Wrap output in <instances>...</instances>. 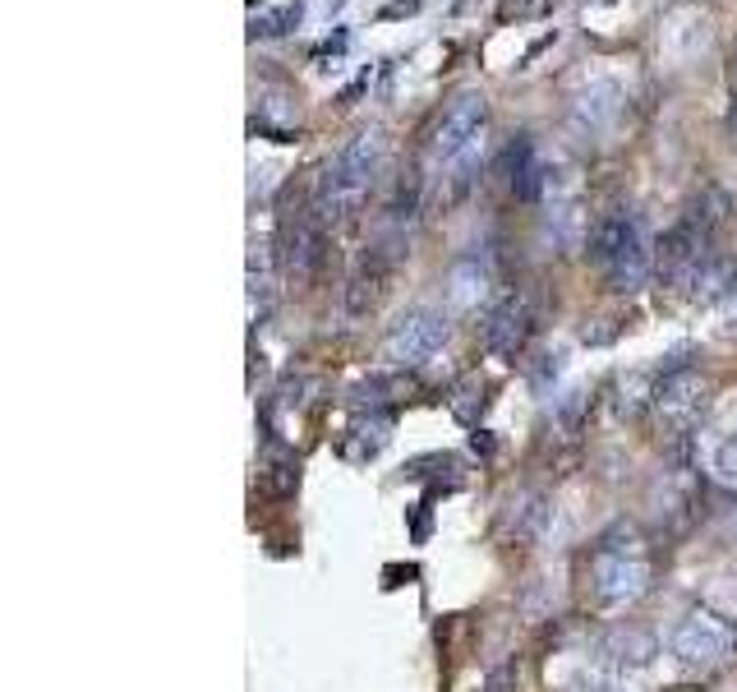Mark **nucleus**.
<instances>
[{
  "label": "nucleus",
  "mask_w": 737,
  "mask_h": 692,
  "mask_svg": "<svg viewBox=\"0 0 737 692\" xmlns=\"http://www.w3.org/2000/svg\"><path fill=\"white\" fill-rule=\"evenodd\" d=\"M383 158H387L383 125H364V130H355L319 167V175H313V190H309L313 217H319L323 226H337V222L355 217L360 203L368 199V190H374V181H378Z\"/></svg>",
  "instance_id": "f257e3e1"
},
{
  "label": "nucleus",
  "mask_w": 737,
  "mask_h": 692,
  "mask_svg": "<svg viewBox=\"0 0 737 692\" xmlns=\"http://www.w3.org/2000/svg\"><path fill=\"white\" fill-rule=\"evenodd\" d=\"M650 586V558L641 554L637 535L627 526H613L609 535H599V545L590 554V596L604 609H622L637 596H645Z\"/></svg>",
  "instance_id": "f03ea898"
},
{
  "label": "nucleus",
  "mask_w": 737,
  "mask_h": 692,
  "mask_svg": "<svg viewBox=\"0 0 737 692\" xmlns=\"http://www.w3.org/2000/svg\"><path fill=\"white\" fill-rule=\"evenodd\" d=\"M484 130H489V97H484V93H457V97L442 107L434 135H429L434 162H442V167L470 162V152L480 148Z\"/></svg>",
  "instance_id": "7ed1b4c3"
},
{
  "label": "nucleus",
  "mask_w": 737,
  "mask_h": 692,
  "mask_svg": "<svg viewBox=\"0 0 737 692\" xmlns=\"http://www.w3.org/2000/svg\"><path fill=\"white\" fill-rule=\"evenodd\" d=\"M447 347V315L438 310H406L387 323L383 332V361L392 370H415V365H425L434 361V355Z\"/></svg>",
  "instance_id": "20e7f679"
},
{
  "label": "nucleus",
  "mask_w": 737,
  "mask_h": 692,
  "mask_svg": "<svg viewBox=\"0 0 737 692\" xmlns=\"http://www.w3.org/2000/svg\"><path fill=\"white\" fill-rule=\"evenodd\" d=\"M733 642H737V632L715 619V614H687V619H677V628L669 632V651L673 660L682 664V670H692V674H709V670H719V664L733 656Z\"/></svg>",
  "instance_id": "39448f33"
},
{
  "label": "nucleus",
  "mask_w": 737,
  "mask_h": 692,
  "mask_svg": "<svg viewBox=\"0 0 737 692\" xmlns=\"http://www.w3.org/2000/svg\"><path fill=\"white\" fill-rule=\"evenodd\" d=\"M328 259V226L313 217V209L305 213H286L281 226H277V268L286 281H313V273L323 268Z\"/></svg>",
  "instance_id": "423d86ee"
},
{
  "label": "nucleus",
  "mask_w": 737,
  "mask_h": 692,
  "mask_svg": "<svg viewBox=\"0 0 737 692\" xmlns=\"http://www.w3.org/2000/svg\"><path fill=\"white\" fill-rule=\"evenodd\" d=\"M705 412V379L692 365H673L654 388V416L669 434H692Z\"/></svg>",
  "instance_id": "0eeeda50"
},
{
  "label": "nucleus",
  "mask_w": 737,
  "mask_h": 692,
  "mask_svg": "<svg viewBox=\"0 0 737 692\" xmlns=\"http://www.w3.org/2000/svg\"><path fill=\"white\" fill-rule=\"evenodd\" d=\"M535 332V305L525 296H503L493 305V310L484 315L480 323V342L489 355H498V361H512V355L525 351V342H531Z\"/></svg>",
  "instance_id": "6e6552de"
},
{
  "label": "nucleus",
  "mask_w": 737,
  "mask_h": 692,
  "mask_svg": "<svg viewBox=\"0 0 737 692\" xmlns=\"http://www.w3.org/2000/svg\"><path fill=\"white\" fill-rule=\"evenodd\" d=\"M392 264H397V254H392L387 245H364V254L355 259V268H351V277H346V310L360 319V315H368L374 305L383 300V291H387V273H392Z\"/></svg>",
  "instance_id": "1a4fd4ad"
},
{
  "label": "nucleus",
  "mask_w": 737,
  "mask_h": 692,
  "mask_svg": "<svg viewBox=\"0 0 737 692\" xmlns=\"http://www.w3.org/2000/svg\"><path fill=\"white\" fill-rule=\"evenodd\" d=\"M498 171L508 175V190H512L521 203H535V199L544 194V185H548V175H544V167H540V158H535L531 135H512V143L503 148V158H498Z\"/></svg>",
  "instance_id": "9d476101"
},
{
  "label": "nucleus",
  "mask_w": 737,
  "mask_h": 692,
  "mask_svg": "<svg viewBox=\"0 0 737 692\" xmlns=\"http://www.w3.org/2000/svg\"><path fill=\"white\" fill-rule=\"evenodd\" d=\"M599 273H604V281H609V291H618V296L641 291L645 281H650V273H654V254H650V241H645V226Z\"/></svg>",
  "instance_id": "9b49d317"
},
{
  "label": "nucleus",
  "mask_w": 737,
  "mask_h": 692,
  "mask_svg": "<svg viewBox=\"0 0 737 692\" xmlns=\"http://www.w3.org/2000/svg\"><path fill=\"white\" fill-rule=\"evenodd\" d=\"M489 291H493V273H489V264L480 259V254H461V259L447 268V305H452L457 315L480 310V305L489 300Z\"/></svg>",
  "instance_id": "f8f14e48"
},
{
  "label": "nucleus",
  "mask_w": 737,
  "mask_h": 692,
  "mask_svg": "<svg viewBox=\"0 0 737 692\" xmlns=\"http://www.w3.org/2000/svg\"><path fill=\"white\" fill-rule=\"evenodd\" d=\"M654 637L650 632H641V628H613L609 632V642L599 647V656H604V670H613V674H637V670H645V664L654 660Z\"/></svg>",
  "instance_id": "ddd939ff"
},
{
  "label": "nucleus",
  "mask_w": 737,
  "mask_h": 692,
  "mask_svg": "<svg viewBox=\"0 0 737 692\" xmlns=\"http://www.w3.org/2000/svg\"><path fill=\"white\" fill-rule=\"evenodd\" d=\"M387 434H392L387 416H360L351 425V439L341 444V453H346L351 461H368V457H378V448L387 444Z\"/></svg>",
  "instance_id": "4468645a"
},
{
  "label": "nucleus",
  "mask_w": 737,
  "mask_h": 692,
  "mask_svg": "<svg viewBox=\"0 0 737 692\" xmlns=\"http://www.w3.org/2000/svg\"><path fill=\"white\" fill-rule=\"evenodd\" d=\"M273 300H277V287H273V273H268V254H263V245H254V254H249V319L254 323L268 319Z\"/></svg>",
  "instance_id": "2eb2a0df"
},
{
  "label": "nucleus",
  "mask_w": 737,
  "mask_h": 692,
  "mask_svg": "<svg viewBox=\"0 0 737 692\" xmlns=\"http://www.w3.org/2000/svg\"><path fill=\"white\" fill-rule=\"evenodd\" d=\"M701 457H705L709 476H715L719 485H728V490H737V434H709Z\"/></svg>",
  "instance_id": "dca6fc26"
},
{
  "label": "nucleus",
  "mask_w": 737,
  "mask_h": 692,
  "mask_svg": "<svg viewBox=\"0 0 737 692\" xmlns=\"http://www.w3.org/2000/svg\"><path fill=\"white\" fill-rule=\"evenodd\" d=\"M300 6H281V10H273V14H263V19H254V38H281V33H291L296 23H300Z\"/></svg>",
  "instance_id": "f3484780"
},
{
  "label": "nucleus",
  "mask_w": 737,
  "mask_h": 692,
  "mask_svg": "<svg viewBox=\"0 0 737 692\" xmlns=\"http://www.w3.org/2000/svg\"><path fill=\"white\" fill-rule=\"evenodd\" d=\"M476 402L484 406V388L476 379H466V383H457V393H452V412L466 420V425H476L480 416H476Z\"/></svg>",
  "instance_id": "a211bd4d"
},
{
  "label": "nucleus",
  "mask_w": 737,
  "mask_h": 692,
  "mask_svg": "<svg viewBox=\"0 0 737 692\" xmlns=\"http://www.w3.org/2000/svg\"><path fill=\"white\" fill-rule=\"evenodd\" d=\"M576 692H631V683H627V674H613V670H599V674H590Z\"/></svg>",
  "instance_id": "6ab92c4d"
},
{
  "label": "nucleus",
  "mask_w": 737,
  "mask_h": 692,
  "mask_svg": "<svg viewBox=\"0 0 737 692\" xmlns=\"http://www.w3.org/2000/svg\"><path fill=\"white\" fill-rule=\"evenodd\" d=\"M419 0H392V6H383V19H397V14H415Z\"/></svg>",
  "instance_id": "aec40b11"
},
{
  "label": "nucleus",
  "mask_w": 737,
  "mask_h": 692,
  "mask_svg": "<svg viewBox=\"0 0 737 692\" xmlns=\"http://www.w3.org/2000/svg\"><path fill=\"white\" fill-rule=\"evenodd\" d=\"M733 88H737V46H733Z\"/></svg>",
  "instance_id": "412c9836"
},
{
  "label": "nucleus",
  "mask_w": 737,
  "mask_h": 692,
  "mask_svg": "<svg viewBox=\"0 0 737 692\" xmlns=\"http://www.w3.org/2000/svg\"><path fill=\"white\" fill-rule=\"evenodd\" d=\"M733 135H737V107H733Z\"/></svg>",
  "instance_id": "4be33fe9"
}]
</instances>
